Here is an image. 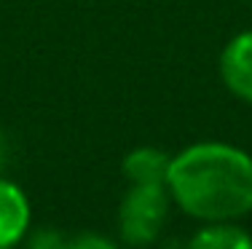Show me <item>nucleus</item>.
Returning <instances> with one entry per match:
<instances>
[{
    "instance_id": "nucleus-8",
    "label": "nucleus",
    "mask_w": 252,
    "mask_h": 249,
    "mask_svg": "<svg viewBox=\"0 0 252 249\" xmlns=\"http://www.w3.org/2000/svg\"><path fill=\"white\" fill-rule=\"evenodd\" d=\"M73 249H118V247L99 233H81L73 236Z\"/></svg>"
},
{
    "instance_id": "nucleus-10",
    "label": "nucleus",
    "mask_w": 252,
    "mask_h": 249,
    "mask_svg": "<svg viewBox=\"0 0 252 249\" xmlns=\"http://www.w3.org/2000/svg\"><path fill=\"white\" fill-rule=\"evenodd\" d=\"M11 249H14V247H11Z\"/></svg>"
},
{
    "instance_id": "nucleus-1",
    "label": "nucleus",
    "mask_w": 252,
    "mask_h": 249,
    "mask_svg": "<svg viewBox=\"0 0 252 249\" xmlns=\"http://www.w3.org/2000/svg\"><path fill=\"white\" fill-rule=\"evenodd\" d=\"M166 191L201 222H233L252 212V156L225 142H196L169 161Z\"/></svg>"
},
{
    "instance_id": "nucleus-4",
    "label": "nucleus",
    "mask_w": 252,
    "mask_h": 249,
    "mask_svg": "<svg viewBox=\"0 0 252 249\" xmlns=\"http://www.w3.org/2000/svg\"><path fill=\"white\" fill-rule=\"evenodd\" d=\"M30 228V201L16 182L0 177V249H11Z\"/></svg>"
},
{
    "instance_id": "nucleus-3",
    "label": "nucleus",
    "mask_w": 252,
    "mask_h": 249,
    "mask_svg": "<svg viewBox=\"0 0 252 249\" xmlns=\"http://www.w3.org/2000/svg\"><path fill=\"white\" fill-rule=\"evenodd\" d=\"M220 75L233 97L252 105V29L228 40L220 54Z\"/></svg>"
},
{
    "instance_id": "nucleus-7",
    "label": "nucleus",
    "mask_w": 252,
    "mask_h": 249,
    "mask_svg": "<svg viewBox=\"0 0 252 249\" xmlns=\"http://www.w3.org/2000/svg\"><path fill=\"white\" fill-rule=\"evenodd\" d=\"M30 249H73V236L62 233L57 228H43L38 233H32Z\"/></svg>"
},
{
    "instance_id": "nucleus-6",
    "label": "nucleus",
    "mask_w": 252,
    "mask_h": 249,
    "mask_svg": "<svg viewBox=\"0 0 252 249\" xmlns=\"http://www.w3.org/2000/svg\"><path fill=\"white\" fill-rule=\"evenodd\" d=\"M188 249H252V236L233 222H207Z\"/></svg>"
},
{
    "instance_id": "nucleus-5",
    "label": "nucleus",
    "mask_w": 252,
    "mask_h": 249,
    "mask_svg": "<svg viewBox=\"0 0 252 249\" xmlns=\"http://www.w3.org/2000/svg\"><path fill=\"white\" fill-rule=\"evenodd\" d=\"M169 161L161 147L142 145L126 153L124 158V174L131 185H166V174H169Z\"/></svg>"
},
{
    "instance_id": "nucleus-9",
    "label": "nucleus",
    "mask_w": 252,
    "mask_h": 249,
    "mask_svg": "<svg viewBox=\"0 0 252 249\" xmlns=\"http://www.w3.org/2000/svg\"><path fill=\"white\" fill-rule=\"evenodd\" d=\"M5 161H8V142H5V137L0 134V171L5 169Z\"/></svg>"
},
{
    "instance_id": "nucleus-2",
    "label": "nucleus",
    "mask_w": 252,
    "mask_h": 249,
    "mask_svg": "<svg viewBox=\"0 0 252 249\" xmlns=\"http://www.w3.org/2000/svg\"><path fill=\"white\" fill-rule=\"evenodd\" d=\"M169 215L166 185H131L118 206V230L131 247H148L158 239Z\"/></svg>"
}]
</instances>
